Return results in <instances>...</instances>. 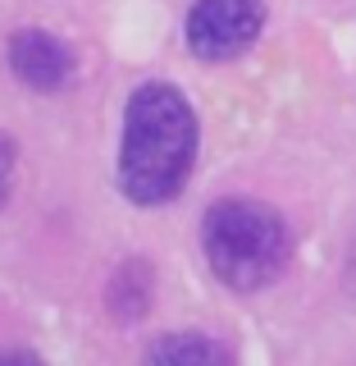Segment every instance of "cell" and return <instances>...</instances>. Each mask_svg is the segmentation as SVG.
Listing matches in <instances>:
<instances>
[{
    "instance_id": "4",
    "label": "cell",
    "mask_w": 356,
    "mask_h": 366,
    "mask_svg": "<svg viewBox=\"0 0 356 366\" xmlns=\"http://www.w3.org/2000/svg\"><path fill=\"white\" fill-rule=\"evenodd\" d=\"M9 69H14L28 87L55 92V87H64L68 74H73V55H68V46L60 37L28 28V32H19V37L9 41Z\"/></svg>"
},
{
    "instance_id": "5",
    "label": "cell",
    "mask_w": 356,
    "mask_h": 366,
    "mask_svg": "<svg viewBox=\"0 0 356 366\" xmlns=\"http://www.w3.org/2000/svg\"><path fill=\"white\" fill-rule=\"evenodd\" d=\"M151 362H228V348L201 335H178L151 343Z\"/></svg>"
},
{
    "instance_id": "1",
    "label": "cell",
    "mask_w": 356,
    "mask_h": 366,
    "mask_svg": "<svg viewBox=\"0 0 356 366\" xmlns=\"http://www.w3.org/2000/svg\"><path fill=\"white\" fill-rule=\"evenodd\" d=\"M197 160V114L169 83H142L128 97L119 142V188L137 206L178 197Z\"/></svg>"
},
{
    "instance_id": "2",
    "label": "cell",
    "mask_w": 356,
    "mask_h": 366,
    "mask_svg": "<svg viewBox=\"0 0 356 366\" xmlns=\"http://www.w3.org/2000/svg\"><path fill=\"white\" fill-rule=\"evenodd\" d=\"M201 247H205V261H210L220 284H228L238 293H256L283 274L293 238H288L283 215L270 211L265 202L228 197L205 211Z\"/></svg>"
},
{
    "instance_id": "3",
    "label": "cell",
    "mask_w": 356,
    "mask_h": 366,
    "mask_svg": "<svg viewBox=\"0 0 356 366\" xmlns=\"http://www.w3.org/2000/svg\"><path fill=\"white\" fill-rule=\"evenodd\" d=\"M260 0H197L188 14V46L201 60H233L260 37Z\"/></svg>"
},
{
    "instance_id": "6",
    "label": "cell",
    "mask_w": 356,
    "mask_h": 366,
    "mask_svg": "<svg viewBox=\"0 0 356 366\" xmlns=\"http://www.w3.org/2000/svg\"><path fill=\"white\" fill-rule=\"evenodd\" d=\"M14 160H19V152H14V137H5V133H0V206H5V197H9V179H14Z\"/></svg>"
}]
</instances>
